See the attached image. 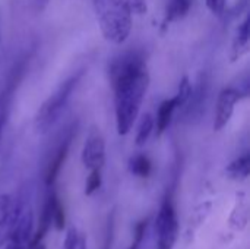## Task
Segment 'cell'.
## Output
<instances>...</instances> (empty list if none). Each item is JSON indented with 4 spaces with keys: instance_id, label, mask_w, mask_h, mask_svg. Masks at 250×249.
<instances>
[{
    "instance_id": "cell-12",
    "label": "cell",
    "mask_w": 250,
    "mask_h": 249,
    "mask_svg": "<svg viewBox=\"0 0 250 249\" xmlns=\"http://www.w3.org/2000/svg\"><path fill=\"white\" fill-rule=\"evenodd\" d=\"M227 176H230L234 181H245L248 179L250 173V156L245 154L242 157H239L237 160H234L226 170Z\"/></svg>"
},
{
    "instance_id": "cell-7",
    "label": "cell",
    "mask_w": 250,
    "mask_h": 249,
    "mask_svg": "<svg viewBox=\"0 0 250 249\" xmlns=\"http://www.w3.org/2000/svg\"><path fill=\"white\" fill-rule=\"evenodd\" d=\"M26 203L23 201H16L15 204H12L9 207V210L0 216V248L9 242V239L12 238L13 232H15V227L18 225V220H19V216L23 210Z\"/></svg>"
},
{
    "instance_id": "cell-18",
    "label": "cell",
    "mask_w": 250,
    "mask_h": 249,
    "mask_svg": "<svg viewBox=\"0 0 250 249\" xmlns=\"http://www.w3.org/2000/svg\"><path fill=\"white\" fill-rule=\"evenodd\" d=\"M53 225L57 230H63L66 226V213L57 197H54L53 201Z\"/></svg>"
},
{
    "instance_id": "cell-14",
    "label": "cell",
    "mask_w": 250,
    "mask_h": 249,
    "mask_svg": "<svg viewBox=\"0 0 250 249\" xmlns=\"http://www.w3.org/2000/svg\"><path fill=\"white\" fill-rule=\"evenodd\" d=\"M190 6H192V0H171L166 12V22H173L185 18Z\"/></svg>"
},
{
    "instance_id": "cell-26",
    "label": "cell",
    "mask_w": 250,
    "mask_h": 249,
    "mask_svg": "<svg viewBox=\"0 0 250 249\" xmlns=\"http://www.w3.org/2000/svg\"><path fill=\"white\" fill-rule=\"evenodd\" d=\"M78 249H86V241H85V238H79Z\"/></svg>"
},
{
    "instance_id": "cell-24",
    "label": "cell",
    "mask_w": 250,
    "mask_h": 249,
    "mask_svg": "<svg viewBox=\"0 0 250 249\" xmlns=\"http://www.w3.org/2000/svg\"><path fill=\"white\" fill-rule=\"evenodd\" d=\"M12 205V203H10V198L7 197V195H1L0 197V216L1 214H4L7 210H9V207Z\"/></svg>"
},
{
    "instance_id": "cell-2",
    "label": "cell",
    "mask_w": 250,
    "mask_h": 249,
    "mask_svg": "<svg viewBox=\"0 0 250 249\" xmlns=\"http://www.w3.org/2000/svg\"><path fill=\"white\" fill-rule=\"evenodd\" d=\"M100 29L107 41L122 44L130 34L132 15L120 0H94Z\"/></svg>"
},
{
    "instance_id": "cell-28",
    "label": "cell",
    "mask_w": 250,
    "mask_h": 249,
    "mask_svg": "<svg viewBox=\"0 0 250 249\" xmlns=\"http://www.w3.org/2000/svg\"><path fill=\"white\" fill-rule=\"evenodd\" d=\"M28 249H45V247H44L42 244H37V245H32V247H29Z\"/></svg>"
},
{
    "instance_id": "cell-17",
    "label": "cell",
    "mask_w": 250,
    "mask_h": 249,
    "mask_svg": "<svg viewBox=\"0 0 250 249\" xmlns=\"http://www.w3.org/2000/svg\"><path fill=\"white\" fill-rule=\"evenodd\" d=\"M192 95V85H190V81L188 76H183L180 84H179V90H177V94L173 97L177 103V107H183L188 104L189 98Z\"/></svg>"
},
{
    "instance_id": "cell-5",
    "label": "cell",
    "mask_w": 250,
    "mask_h": 249,
    "mask_svg": "<svg viewBox=\"0 0 250 249\" xmlns=\"http://www.w3.org/2000/svg\"><path fill=\"white\" fill-rule=\"evenodd\" d=\"M82 163L89 170L100 169L105 163V144L98 131H92L82 148Z\"/></svg>"
},
{
    "instance_id": "cell-1",
    "label": "cell",
    "mask_w": 250,
    "mask_h": 249,
    "mask_svg": "<svg viewBox=\"0 0 250 249\" xmlns=\"http://www.w3.org/2000/svg\"><path fill=\"white\" fill-rule=\"evenodd\" d=\"M110 81L114 90L117 132L126 135L138 119L149 85L144 57L138 53H125L114 59L110 65Z\"/></svg>"
},
{
    "instance_id": "cell-13",
    "label": "cell",
    "mask_w": 250,
    "mask_h": 249,
    "mask_svg": "<svg viewBox=\"0 0 250 249\" xmlns=\"http://www.w3.org/2000/svg\"><path fill=\"white\" fill-rule=\"evenodd\" d=\"M248 47H249V18H246L237 29V35L233 45V53H234L233 59H237L243 53H246Z\"/></svg>"
},
{
    "instance_id": "cell-9",
    "label": "cell",
    "mask_w": 250,
    "mask_h": 249,
    "mask_svg": "<svg viewBox=\"0 0 250 249\" xmlns=\"http://www.w3.org/2000/svg\"><path fill=\"white\" fill-rule=\"evenodd\" d=\"M54 194H51L45 204H44V208H42V213H41V217H40V225H38V229L29 244V247L32 245H37V244H41V241L44 239V236L47 235V232L50 230L51 227V223H53V201H54Z\"/></svg>"
},
{
    "instance_id": "cell-22",
    "label": "cell",
    "mask_w": 250,
    "mask_h": 249,
    "mask_svg": "<svg viewBox=\"0 0 250 249\" xmlns=\"http://www.w3.org/2000/svg\"><path fill=\"white\" fill-rule=\"evenodd\" d=\"M78 244H79V235H78V230L76 227H69L67 233H66V239H64V244L63 247L64 249H78Z\"/></svg>"
},
{
    "instance_id": "cell-19",
    "label": "cell",
    "mask_w": 250,
    "mask_h": 249,
    "mask_svg": "<svg viewBox=\"0 0 250 249\" xmlns=\"http://www.w3.org/2000/svg\"><path fill=\"white\" fill-rule=\"evenodd\" d=\"M209 210H211V204L209 203H207L205 205H201L199 208L195 210V213H193V216L190 219V223L188 225V233H190L192 229H196V227H199L204 223V220L208 216Z\"/></svg>"
},
{
    "instance_id": "cell-11",
    "label": "cell",
    "mask_w": 250,
    "mask_h": 249,
    "mask_svg": "<svg viewBox=\"0 0 250 249\" xmlns=\"http://www.w3.org/2000/svg\"><path fill=\"white\" fill-rule=\"evenodd\" d=\"M67 150H69V144L62 145L59 148V151L56 153L54 158L51 160V163L48 164L47 173H45V183H47V186H51L56 182V179H57V176H59V173L62 170V166L64 164V160L67 157Z\"/></svg>"
},
{
    "instance_id": "cell-3",
    "label": "cell",
    "mask_w": 250,
    "mask_h": 249,
    "mask_svg": "<svg viewBox=\"0 0 250 249\" xmlns=\"http://www.w3.org/2000/svg\"><path fill=\"white\" fill-rule=\"evenodd\" d=\"M81 75L82 73L73 75L67 81H64L57 88V91L53 95H50L44 101V104L40 107V110H38V113L35 116V129L38 132L44 134V132H47L54 125V122L60 116L62 110L64 109V106H66V103H67V100H69L73 88L76 87Z\"/></svg>"
},
{
    "instance_id": "cell-20",
    "label": "cell",
    "mask_w": 250,
    "mask_h": 249,
    "mask_svg": "<svg viewBox=\"0 0 250 249\" xmlns=\"http://www.w3.org/2000/svg\"><path fill=\"white\" fill-rule=\"evenodd\" d=\"M101 182H103V178H101V170L100 169H94L91 170L88 179H86V185H85V195H92L95 191L100 189L101 186Z\"/></svg>"
},
{
    "instance_id": "cell-8",
    "label": "cell",
    "mask_w": 250,
    "mask_h": 249,
    "mask_svg": "<svg viewBox=\"0 0 250 249\" xmlns=\"http://www.w3.org/2000/svg\"><path fill=\"white\" fill-rule=\"evenodd\" d=\"M249 222V208H248V203H246V197L245 194H237V200H236V205L230 214V227L233 230H245V227L248 226Z\"/></svg>"
},
{
    "instance_id": "cell-21",
    "label": "cell",
    "mask_w": 250,
    "mask_h": 249,
    "mask_svg": "<svg viewBox=\"0 0 250 249\" xmlns=\"http://www.w3.org/2000/svg\"><path fill=\"white\" fill-rule=\"evenodd\" d=\"M130 15H144L148 10L146 0H120Z\"/></svg>"
},
{
    "instance_id": "cell-10",
    "label": "cell",
    "mask_w": 250,
    "mask_h": 249,
    "mask_svg": "<svg viewBox=\"0 0 250 249\" xmlns=\"http://www.w3.org/2000/svg\"><path fill=\"white\" fill-rule=\"evenodd\" d=\"M176 109H179V107H177V103L174 98H170V100H166L161 103L158 113H157V134L158 135H163L166 132V129L171 123V117H173V113L176 112Z\"/></svg>"
},
{
    "instance_id": "cell-27",
    "label": "cell",
    "mask_w": 250,
    "mask_h": 249,
    "mask_svg": "<svg viewBox=\"0 0 250 249\" xmlns=\"http://www.w3.org/2000/svg\"><path fill=\"white\" fill-rule=\"evenodd\" d=\"M3 128H4V119H3V116H0V141H1V135H3Z\"/></svg>"
},
{
    "instance_id": "cell-16",
    "label": "cell",
    "mask_w": 250,
    "mask_h": 249,
    "mask_svg": "<svg viewBox=\"0 0 250 249\" xmlns=\"http://www.w3.org/2000/svg\"><path fill=\"white\" fill-rule=\"evenodd\" d=\"M154 125H155L154 123V117L149 113L142 116V120L139 123L138 134H136V144L138 145H144L148 141V138L151 136V134L154 131Z\"/></svg>"
},
{
    "instance_id": "cell-23",
    "label": "cell",
    "mask_w": 250,
    "mask_h": 249,
    "mask_svg": "<svg viewBox=\"0 0 250 249\" xmlns=\"http://www.w3.org/2000/svg\"><path fill=\"white\" fill-rule=\"evenodd\" d=\"M208 9L215 13V15H221L226 10V0H205Z\"/></svg>"
},
{
    "instance_id": "cell-15",
    "label": "cell",
    "mask_w": 250,
    "mask_h": 249,
    "mask_svg": "<svg viewBox=\"0 0 250 249\" xmlns=\"http://www.w3.org/2000/svg\"><path fill=\"white\" fill-rule=\"evenodd\" d=\"M129 169L135 176L139 178H148L152 172V163L145 154H139L130 158L129 161Z\"/></svg>"
},
{
    "instance_id": "cell-4",
    "label": "cell",
    "mask_w": 250,
    "mask_h": 249,
    "mask_svg": "<svg viewBox=\"0 0 250 249\" xmlns=\"http://www.w3.org/2000/svg\"><path fill=\"white\" fill-rule=\"evenodd\" d=\"M155 232L158 235L157 249H173L179 236V222L171 200H166L155 220Z\"/></svg>"
},
{
    "instance_id": "cell-6",
    "label": "cell",
    "mask_w": 250,
    "mask_h": 249,
    "mask_svg": "<svg viewBox=\"0 0 250 249\" xmlns=\"http://www.w3.org/2000/svg\"><path fill=\"white\" fill-rule=\"evenodd\" d=\"M242 92L237 88H224L218 95L215 119H214V131H221L231 119L234 113V106L240 101Z\"/></svg>"
},
{
    "instance_id": "cell-25",
    "label": "cell",
    "mask_w": 250,
    "mask_h": 249,
    "mask_svg": "<svg viewBox=\"0 0 250 249\" xmlns=\"http://www.w3.org/2000/svg\"><path fill=\"white\" fill-rule=\"evenodd\" d=\"M26 247L25 245H21V244H15V242H7V245H6V249H25Z\"/></svg>"
}]
</instances>
